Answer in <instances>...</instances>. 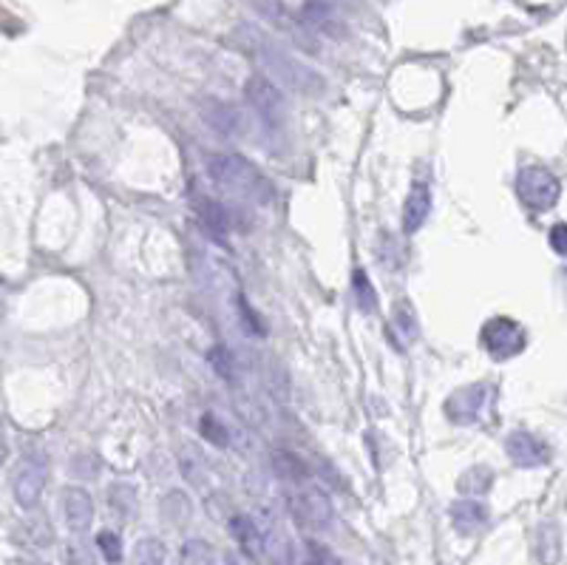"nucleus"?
<instances>
[{"mask_svg": "<svg viewBox=\"0 0 567 565\" xmlns=\"http://www.w3.org/2000/svg\"><path fill=\"white\" fill-rule=\"evenodd\" d=\"M208 173L227 194H236L244 199H259V202H267L273 196V188L262 176V171L250 160L239 157V153H211Z\"/></svg>", "mask_w": 567, "mask_h": 565, "instance_id": "1", "label": "nucleus"}, {"mask_svg": "<svg viewBox=\"0 0 567 565\" xmlns=\"http://www.w3.org/2000/svg\"><path fill=\"white\" fill-rule=\"evenodd\" d=\"M517 194L531 211H551L562 196V183L551 168L528 165L517 173Z\"/></svg>", "mask_w": 567, "mask_h": 565, "instance_id": "2", "label": "nucleus"}, {"mask_svg": "<svg viewBox=\"0 0 567 565\" xmlns=\"http://www.w3.org/2000/svg\"><path fill=\"white\" fill-rule=\"evenodd\" d=\"M479 344L485 347L488 355L497 358V361H508V358L520 355L525 350V330L508 316H494L482 324Z\"/></svg>", "mask_w": 567, "mask_h": 565, "instance_id": "3", "label": "nucleus"}, {"mask_svg": "<svg viewBox=\"0 0 567 565\" xmlns=\"http://www.w3.org/2000/svg\"><path fill=\"white\" fill-rule=\"evenodd\" d=\"M46 477H48L46 452H32V455H26L20 460L15 475H12V495H15L20 508H35L40 503Z\"/></svg>", "mask_w": 567, "mask_h": 565, "instance_id": "4", "label": "nucleus"}, {"mask_svg": "<svg viewBox=\"0 0 567 565\" xmlns=\"http://www.w3.org/2000/svg\"><path fill=\"white\" fill-rule=\"evenodd\" d=\"M287 508L301 528H326L332 523V500L321 486H301L287 497Z\"/></svg>", "mask_w": 567, "mask_h": 565, "instance_id": "5", "label": "nucleus"}, {"mask_svg": "<svg viewBox=\"0 0 567 565\" xmlns=\"http://www.w3.org/2000/svg\"><path fill=\"white\" fill-rule=\"evenodd\" d=\"M244 94L250 99V106L259 111V117L267 122V125H281L284 122V114H287V102H284V94L281 89L267 80V77L255 74L244 83Z\"/></svg>", "mask_w": 567, "mask_h": 565, "instance_id": "6", "label": "nucleus"}, {"mask_svg": "<svg viewBox=\"0 0 567 565\" xmlns=\"http://www.w3.org/2000/svg\"><path fill=\"white\" fill-rule=\"evenodd\" d=\"M488 398H491V390H488L485 383H471V387H462V390H457L446 401V415H448V421H454L459 426L477 424L479 415L485 413Z\"/></svg>", "mask_w": 567, "mask_h": 565, "instance_id": "7", "label": "nucleus"}, {"mask_svg": "<svg viewBox=\"0 0 567 565\" xmlns=\"http://www.w3.org/2000/svg\"><path fill=\"white\" fill-rule=\"evenodd\" d=\"M505 452H508V457L513 460V464L522 466V469L545 466L551 460V446L545 441H539L536 434L525 432V429H517V432L508 434Z\"/></svg>", "mask_w": 567, "mask_h": 565, "instance_id": "8", "label": "nucleus"}, {"mask_svg": "<svg viewBox=\"0 0 567 565\" xmlns=\"http://www.w3.org/2000/svg\"><path fill=\"white\" fill-rule=\"evenodd\" d=\"M60 511L63 520L74 534H83L94 520V500L80 486H66L60 492Z\"/></svg>", "mask_w": 567, "mask_h": 565, "instance_id": "9", "label": "nucleus"}, {"mask_svg": "<svg viewBox=\"0 0 567 565\" xmlns=\"http://www.w3.org/2000/svg\"><path fill=\"white\" fill-rule=\"evenodd\" d=\"M431 211V188L426 183L411 185V194L406 196V208H403V234L411 236L423 227Z\"/></svg>", "mask_w": 567, "mask_h": 565, "instance_id": "10", "label": "nucleus"}, {"mask_svg": "<svg viewBox=\"0 0 567 565\" xmlns=\"http://www.w3.org/2000/svg\"><path fill=\"white\" fill-rule=\"evenodd\" d=\"M448 515H451V523L459 534H477L488 526V506L479 503L477 497L451 503Z\"/></svg>", "mask_w": 567, "mask_h": 565, "instance_id": "11", "label": "nucleus"}, {"mask_svg": "<svg viewBox=\"0 0 567 565\" xmlns=\"http://www.w3.org/2000/svg\"><path fill=\"white\" fill-rule=\"evenodd\" d=\"M230 534L236 537V543L247 557H264V528L247 515H233L230 518Z\"/></svg>", "mask_w": 567, "mask_h": 565, "instance_id": "12", "label": "nucleus"}, {"mask_svg": "<svg viewBox=\"0 0 567 565\" xmlns=\"http://www.w3.org/2000/svg\"><path fill=\"white\" fill-rule=\"evenodd\" d=\"M176 460H179V472H182V477L191 486H196V489H204V486H208L211 469H208V460H204V455H201V449L196 444L188 441V444L179 446Z\"/></svg>", "mask_w": 567, "mask_h": 565, "instance_id": "13", "label": "nucleus"}, {"mask_svg": "<svg viewBox=\"0 0 567 565\" xmlns=\"http://www.w3.org/2000/svg\"><path fill=\"white\" fill-rule=\"evenodd\" d=\"M264 557L273 565H293L295 562L293 540H290L287 531H284L275 520L270 526H264Z\"/></svg>", "mask_w": 567, "mask_h": 565, "instance_id": "14", "label": "nucleus"}, {"mask_svg": "<svg viewBox=\"0 0 567 565\" xmlns=\"http://www.w3.org/2000/svg\"><path fill=\"white\" fill-rule=\"evenodd\" d=\"M199 219H201V225H204V230H208V234L213 236V239H219V242H224V236H227V230H230V216H227V208L222 202H216V199H199Z\"/></svg>", "mask_w": 567, "mask_h": 565, "instance_id": "15", "label": "nucleus"}, {"mask_svg": "<svg viewBox=\"0 0 567 565\" xmlns=\"http://www.w3.org/2000/svg\"><path fill=\"white\" fill-rule=\"evenodd\" d=\"M536 557L542 565H556L562 557V531L556 523H539L536 528Z\"/></svg>", "mask_w": 567, "mask_h": 565, "instance_id": "16", "label": "nucleus"}, {"mask_svg": "<svg viewBox=\"0 0 567 565\" xmlns=\"http://www.w3.org/2000/svg\"><path fill=\"white\" fill-rule=\"evenodd\" d=\"M160 511H162V520H165L168 526L176 528V526L191 523V518H193V503H191V497H188L185 492L170 489V492L162 497Z\"/></svg>", "mask_w": 567, "mask_h": 565, "instance_id": "17", "label": "nucleus"}, {"mask_svg": "<svg viewBox=\"0 0 567 565\" xmlns=\"http://www.w3.org/2000/svg\"><path fill=\"white\" fill-rule=\"evenodd\" d=\"M204 122H208L213 131L224 134V137H233L242 128L239 111L233 106H227V102H211V106L204 109Z\"/></svg>", "mask_w": 567, "mask_h": 565, "instance_id": "18", "label": "nucleus"}, {"mask_svg": "<svg viewBox=\"0 0 567 565\" xmlns=\"http://www.w3.org/2000/svg\"><path fill=\"white\" fill-rule=\"evenodd\" d=\"M273 472H275L281 480L295 483V486H301V483L309 477V469H306L304 460H301L295 452H287V449H275V452H273Z\"/></svg>", "mask_w": 567, "mask_h": 565, "instance_id": "19", "label": "nucleus"}, {"mask_svg": "<svg viewBox=\"0 0 567 565\" xmlns=\"http://www.w3.org/2000/svg\"><path fill=\"white\" fill-rule=\"evenodd\" d=\"M106 497H108V508L119 520H131L137 515V489L131 483H122V480L111 483Z\"/></svg>", "mask_w": 567, "mask_h": 565, "instance_id": "20", "label": "nucleus"}, {"mask_svg": "<svg viewBox=\"0 0 567 565\" xmlns=\"http://www.w3.org/2000/svg\"><path fill=\"white\" fill-rule=\"evenodd\" d=\"M491 483H494V472L488 469V466H474V469H466L459 475V483H457V489L462 495H485L488 489H491Z\"/></svg>", "mask_w": 567, "mask_h": 565, "instance_id": "21", "label": "nucleus"}, {"mask_svg": "<svg viewBox=\"0 0 567 565\" xmlns=\"http://www.w3.org/2000/svg\"><path fill=\"white\" fill-rule=\"evenodd\" d=\"M165 560H168V549L157 537H142L134 546V565H165Z\"/></svg>", "mask_w": 567, "mask_h": 565, "instance_id": "22", "label": "nucleus"}, {"mask_svg": "<svg viewBox=\"0 0 567 565\" xmlns=\"http://www.w3.org/2000/svg\"><path fill=\"white\" fill-rule=\"evenodd\" d=\"M352 290H355V301H357V307L364 313H372L375 307H377V293H375V288H372V281H369V273L366 270H355L352 273Z\"/></svg>", "mask_w": 567, "mask_h": 565, "instance_id": "23", "label": "nucleus"}, {"mask_svg": "<svg viewBox=\"0 0 567 565\" xmlns=\"http://www.w3.org/2000/svg\"><path fill=\"white\" fill-rule=\"evenodd\" d=\"M392 321H395V330L400 332V339L403 341H415L418 339V316L415 310H411V304L408 301H397L395 304V310H392Z\"/></svg>", "mask_w": 567, "mask_h": 565, "instance_id": "24", "label": "nucleus"}, {"mask_svg": "<svg viewBox=\"0 0 567 565\" xmlns=\"http://www.w3.org/2000/svg\"><path fill=\"white\" fill-rule=\"evenodd\" d=\"M182 565H216V551L204 540H188L182 546Z\"/></svg>", "mask_w": 567, "mask_h": 565, "instance_id": "25", "label": "nucleus"}, {"mask_svg": "<svg viewBox=\"0 0 567 565\" xmlns=\"http://www.w3.org/2000/svg\"><path fill=\"white\" fill-rule=\"evenodd\" d=\"M199 432L204 441H211L213 446H227V429L224 424H219V418L213 413H204L199 421Z\"/></svg>", "mask_w": 567, "mask_h": 565, "instance_id": "26", "label": "nucleus"}, {"mask_svg": "<svg viewBox=\"0 0 567 565\" xmlns=\"http://www.w3.org/2000/svg\"><path fill=\"white\" fill-rule=\"evenodd\" d=\"M97 549L102 551V557H106V562L117 565L122 562V540H119V534L117 531H99L97 534Z\"/></svg>", "mask_w": 567, "mask_h": 565, "instance_id": "27", "label": "nucleus"}, {"mask_svg": "<svg viewBox=\"0 0 567 565\" xmlns=\"http://www.w3.org/2000/svg\"><path fill=\"white\" fill-rule=\"evenodd\" d=\"M306 565H346V562L324 543L306 540Z\"/></svg>", "mask_w": 567, "mask_h": 565, "instance_id": "28", "label": "nucleus"}, {"mask_svg": "<svg viewBox=\"0 0 567 565\" xmlns=\"http://www.w3.org/2000/svg\"><path fill=\"white\" fill-rule=\"evenodd\" d=\"M71 472H74V477H80V480H94L99 475V460H97V455H91V452L77 455L74 464H71Z\"/></svg>", "mask_w": 567, "mask_h": 565, "instance_id": "29", "label": "nucleus"}, {"mask_svg": "<svg viewBox=\"0 0 567 565\" xmlns=\"http://www.w3.org/2000/svg\"><path fill=\"white\" fill-rule=\"evenodd\" d=\"M26 531H29V543L35 549H46V546H51V540H55V534H51V526H48L46 518L26 523Z\"/></svg>", "mask_w": 567, "mask_h": 565, "instance_id": "30", "label": "nucleus"}, {"mask_svg": "<svg viewBox=\"0 0 567 565\" xmlns=\"http://www.w3.org/2000/svg\"><path fill=\"white\" fill-rule=\"evenodd\" d=\"M236 409H239V415L250 424V426H262L264 424V413H262V406L255 403L250 395H236Z\"/></svg>", "mask_w": 567, "mask_h": 565, "instance_id": "31", "label": "nucleus"}, {"mask_svg": "<svg viewBox=\"0 0 567 565\" xmlns=\"http://www.w3.org/2000/svg\"><path fill=\"white\" fill-rule=\"evenodd\" d=\"M211 364H213V370H216V375L219 378H224V381H233V358H230V352L224 350V347H216V350H211Z\"/></svg>", "mask_w": 567, "mask_h": 565, "instance_id": "32", "label": "nucleus"}, {"mask_svg": "<svg viewBox=\"0 0 567 565\" xmlns=\"http://www.w3.org/2000/svg\"><path fill=\"white\" fill-rule=\"evenodd\" d=\"M63 565H94V557H91V551L88 549H83V546H66V551H63Z\"/></svg>", "mask_w": 567, "mask_h": 565, "instance_id": "33", "label": "nucleus"}, {"mask_svg": "<svg viewBox=\"0 0 567 565\" xmlns=\"http://www.w3.org/2000/svg\"><path fill=\"white\" fill-rule=\"evenodd\" d=\"M551 247L559 253V256H567V225L564 222H559V225H553L551 227Z\"/></svg>", "mask_w": 567, "mask_h": 565, "instance_id": "34", "label": "nucleus"}, {"mask_svg": "<svg viewBox=\"0 0 567 565\" xmlns=\"http://www.w3.org/2000/svg\"><path fill=\"white\" fill-rule=\"evenodd\" d=\"M224 565H255V562L244 551H227L224 554Z\"/></svg>", "mask_w": 567, "mask_h": 565, "instance_id": "35", "label": "nucleus"}]
</instances>
